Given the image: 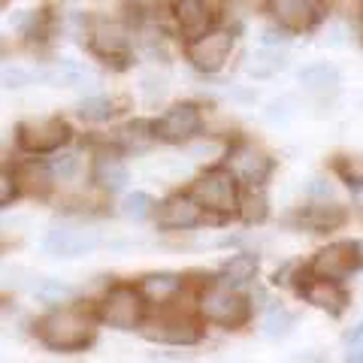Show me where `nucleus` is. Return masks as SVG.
Here are the masks:
<instances>
[{
  "label": "nucleus",
  "mask_w": 363,
  "mask_h": 363,
  "mask_svg": "<svg viewBox=\"0 0 363 363\" xmlns=\"http://www.w3.org/2000/svg\"><path fill=\"white\" fill-rule=\"evenodd\" d=\"M49 167H52V173H55V179H58V182H70L79 173V157L73 152H64L61 149V152L52 155Z\"/></svg>",
  "instance_id": "473e14b6"
},
{
  "label": "nucleus",
  "mask_w": 363,
  "mask_h": 363,
  "mask_svg": "<svg viewBox=\"0 0 363 363\" xmlns=\"http://www.w3.org/2000/svg\"><path fill=\"white\" fill-rule=\"evenodd\" d=\"M169 306H161V312L155 318H145L143 324V336L152 342H164V345H176V348H191L203 339V318L197 315H185V312H167Z\"/></svg>",
  "instance_id": "1a4fd4ad"
},
{
  "label": "nucleus",
  "mask_w": 363,
  "mask_h": 363,
  "mask_svg": "<svg viewBox=\"0 0 363 363\" xmlns=\"http://www.w3.org/2000/svg\"><path fill=\"white\" fill-rule=\"evenodd\" d=\"M73 140V128L64 116H33L16 124V145L28 157H49Z\"/></svg>",
  "instance_id": "423d86ee"
},
{
  "label": "nucleus",
  "mask_w": 363,
  "mask_h": 363,
  "mask_svg": "<svg viewBox=\"0 0 363 363\" xmlns=\"http://www.w3.org/2000/svg\"><path fill=\"white\" fill-rule=\"evenodd\" d=\"M297 82L303 91H312V94H327V91H336L342 85V73L339 67L327 64V61H315V64H306L297 70Z\"/></svg>",
  "instance_id": "4be33fe9"
},
{
  "label": "nucleus",
  "mask_w": 363,
  "mask_h": 363,
  "mask_svg": "<svg viewBox=\"0 0 363 363\" xmlns=\"http://www.w3.org/2000/svg\"><path fill=\"white\" fill-rule=\"evenodd\" d=\"M209 215L203 203L194 197V191H173L155 209V227L161 233H191L206 221Z\"/></svg>",
  "instance_id": "9b49d317"
},
{
  "label": "nucleus",
  "mask_w": 363,
  "mask_h": 363,
  "mask_svg": "<svg viewBox=\"0 0 363 363\" xmlns=\"http://www.w3.org/2000/svg\"><path fill=\"white\" fill-rule=\"evenodd\" d=\"M240 218L245 224H264L269 218V194H267V185H248L242 188V197H240Z\"/></svg>",
  "instance_id": "a878e982"
},
{
  "label": "nucleus",
  "mask_w": 363,
  "mask_h": 363,
  "mask_svg": "<svg viewBox=\"0 0 363 363\" xmlns=\"http://www.w3.org/2000/svg\"><path fill=\"white\" fill-rule=\"evenodd\" d=\"M221 164L230 167V173L242 182V188H248V185H267L269 176H272V169H276L272 155L260 143L248 140V136H236L233 143H227V152H224Z\"/></svg>",
  "instance_id": "6e6552de"
},
{
  "label": "nucleus",
  "mask_w": 363,
  "mask_h": 363,
  "mask_svg": "<svg viewBox=\"0 0 363 363\" xmlns=\"http://www.w3.org/2000/svg\"><path fill=\"white\" fill-rule=\"evenodd\" d=\"M257 272H260V257L255 252H233L221 260L218 279H224L227 285L242 288V285H252L257 279Z\"/></svg>",
  "instance_id": "412c9836"
},
{
  "label": "nucleus",
  "mask_w": 363,
  "mask_h": 363,
  "mask_svg": "<svg viewBox=\"0 0 363 363\" xmlns=\"http://www.w3.org/2000/svg\"><path fill=\"white\" fill-rule=\"evenodd\" d=\"M203 124H206L203 106L194 104V100H182V104H173L155 118V133H157V143L191 145L203 136Z\"/></svg>",
  "instance_id": "9d476101"
},
{
  "label": "nucleus",
  "mask_w": 363,
  "mask_h": 363,
  "mask_svg": "<svg viewBox=\"0 0 363 363\" xmlns=\"http://www.w3.org/2000/svg\"><path fill=\"white\" fill-rule=\"evenodd\" d=\"M197 315L203 324L218 327V330H240L252 318V300L224 279H212L197 288Z\"/></svg>",
  "instance_id": "f03ea898"
},
{
  "label": "nucleus",
  "mask_w": 363,
  "mask_h": 363,
  "mask_svg": "<svg viewBox=\"0 0 363 363\" xmlns=\"http://www.w3.org/2000/svg\"><path fill=\"white\" fill-rule=\"evenodd\" d=\"M306 194H309L312 200H330V197H333V185H330V179H324V176L309 179V185H306Z\"/></svg>",
  "instance_id": "58836bf2"
},
{
  "label": "nucleus",
  "mask_w": 363,
  "mask_h": 363,
  "mask_svg": "<svg viewBox=\"0 0 363 363\" xmlns=\"http://www.w3.org/2000/svg\"><path fill=\"white\" fill-rule=\"evenodd\" d=\"M333 169L351 191L363 188V155H339L333 161Z\"/></svg>",
  "instance_id": "2f4dec72"
},
{
  "label": "nucleus",
  "mask_w": 363,
  "mask_h": 363,
  "mask_svg": "<svg viewBox=\"0 0 363 363\" xmlns=\"http://www.w3.org/2000/svg\"><path fill=\"white\" fill-rule=\"evenodd\" d=\"M100 245V236L79 224H52L43 236V252L58 260L85 257Z\"/></svg>",
  "instance_id": "ddd939ff"
},
{
  "label": "nucleus",
  "mask_w": 363,
  "mask_h": 363,
  "mask_svg": "<svg viewBox=\"0 0 363 363\" xmlns=\"http://www.w3.org/2000/svg\"><path fill=\"white\" fill-rule=\"evenodd\" d=\"M155 143H157L155 121H145V118H133L116 133V145L121 152H145Z\"/></svg>",
  "instance_id": "393cba45"
},
{
  "label": "nucleus",
  "mask_w": 363,
  "mask_h": 363,
  "mask_svg": "<svg viewBox=\"0 0 363 363\" xmlns=\"http://www.w3.org/2000/svg\"><path fill=\"white\" fill-rule=\"evenodd\" d=\"M264 118L269 124H288L294 118V109H291L288 100H272V104H267V109H264Z\"/></svg>",
  "instance_id": "4c0bfd02"
},
{
  "label": "nucleus",
  "mask_w": 363,
  "mask_h": 363,
  "mask_svg": "<svg viewBox=\"0 0 363 363\" xmlns=\"http://www.w3.org/2000/svg\"><path fill=\"white\" fill-rule=\"evenodd\" d=\"M297 294H300V300L306 306H312V309H318V312H327L333 318H339L351 306V297H348V291H345L342 281L324 279V276H312L309 269H306V276H300Z\"/></svg>",
  "instance_id": "4468645a"
},
{
  "label": "nucleus",
  "mask_w": 363,
  "mask_h": 363,
  "mask_svg": "<svg viewBox=\"0 0 363 363\" xmlns=\"http://www.w3.org/2000/svg\"><path fill=\"white\" fill-rule=\"evenodd\" d=\"M88 179H91V188H97L100 194H106V197L124 191V185L130 182V169H128V164H124L118 145L100 149L94 157H91Z\"/></svg>",
  "instance_id": "f3484780"
},
{
  "label": "nucleus",
  "mask_w": 363,
  "mask_h": 363,
  "mask_svg": "<svg viewBox=\"0 0 363 363\" xmlns=\"http://www.w3.org/2000/svg\"><path fill=\"white\" fill-rule=\"evenodd\" d=\"M288 70V52L276 49V45H260V49L248 52L242 61V73L248 79H257V82H267V79L279 76Z\"/></svg>",
  "instance_id": "aec40b11"
},
{
  "label": "nucleus",
  "mask_w": 363,
  "mask_h": 363,
  "mask_svg": "<svg viewBox=\"0 0 363 363\" xmlns=\"http://www.w3.org/2000/svg\"><path fill=\"white\" fill-rule=\"evenodd\" d=\"M348 33H351V28L345 25V21H333V25H327L324 37H321V45H330V49H342V45L348 43Z\"/></svg>",
  "instance_id": "c9c22d12"
},
{
  "label": "nucleus",
  "mask_w": 363,
  "mask_h": 363,
  "mask_svg": "<svg viewBox=\"0 0 363 363\" xmlns=\"http://www.w3.org/2000/svg\"><path fill=\"white\" fill-rule=\"evenodd\" d=\"M348 221V209L339 206L336 200H312L309 206L297 212V224L306 227L309 233H333Z\"/></svg>",
  "instance_id": "a211bd4d"
},
{
  "label": "nucleus",
  "mask_w": 363,
  "mask_h": 363,
  "mask_svg": "<svg viewBox=\"0 0 363 363\" xmlns=\"http://www.w3.org/2000/svg\"><path fill=\"white\" fill-rule=\"evenodd\" d=\"M30 291H33V297H37L40 303H45V306H61V303H70L76 297V288L70 285V281L55 279V276H45V279L37 276V285H33Z\"/></svg>",
  "instance_id": "c85d7f7f"
},
{
  "label": "nucleus",
  "mask_w": 363,
  "mask_h": 363,
  "mask_svg": "<svg viewBox=\"0 0 363 363\" xmlns=\"http://www.w3.org/2000/svg\"><path fill=\"white\" fill-rule=\"evenodd\" d=\"M140 94H143V100L145 104H157L164 94H167V79L164 76H157V73H143L140 76Z\"/></svg>",
  "instance_id": "72a5a7b5"
},
{
  "label": "nucleus",
  "mask_w": 363,
  "mask_h": 363,
  "mask_svg": "<svg viewBox=\"0 0 363 363\" xmlns=\"http://www.w3.org/2000/svg\"><path fill=\"white\" fill-rule=\"evenodd\" d=\"M21 194V182L16 176V169L4 167V176H0V206L9 209L16 203V197Z\"/></svg>",
  "instance_id": "f704fd0d"
},
{
  "label": "nucleus",
  "mask_w": 363,
  "mask_h": 363,
  "mask_svg": "<svg viewBox=\"0 0 363 363\" xmlns=\"http://www.w3.org/2000/svg\"><path fill=\"white\" fill-rule=\"evenodd\" d=\"M360 109H363V94H360Z\"/></svg>",
  "instance_id": "37998d69"
},
{
  "label": "nucleus",
  "mask_w": 363,
  "mask_h": 363,
  "mask_svg": "<svg viewBox=\"0 0 363 363\" xmlns=\"http://www.w3.org/2000/svg\"><path fill=\"white\" fill-rule=\"evenodd\" d=\"M136 285L145 294L149 306L161 309V306H173L179 300V294L185 291V276L173 272V269H157V272H145Z\"/></svg>",
  "instance_id": "6ab92c4d"
},
{
  "label": "nucleus",
  "mask_w": 363,
  "mask_h": 363,
  "mask_svg": "<svg viewBox=\"0 0 363 363\" xmlns=\"http://www.w3.org/2000/svg\"><path fill=\"white\" fill-rule=\"evenodd\" d=\"M40 79H49V73L33 70V67H21V64H4V88H9V91L37 85Z\"/></svg>",
  "instance_id": "7c9ffc66"
},
{
  "label": "nucleus",
  "mask_w": 363,
  "mask_h": 363,
  "mask_svg": "<svg viewBox=\"0 0 363 363\" xmlns=\"http://www.w3.org/2000/svg\"><path fill=\"white\" fill-rule=\"evenodd\" d=\"M260 45H276V49H288L291 45V30H285L281 25L272 21V28L260 30Z\"/></svg>",
  "instance_id": "e433bc0d"
},
{
  "label": "nucleus",
  "mask_w": 363,
  "mask_h": 363,
  "mask_svg": "<svg viewBox=\"0 0 363 363\" xmlns=\"http://www.w3.org/2000/svg\"><path fill=\"white\" fill-rule=\"evenodd\" d=\"M52 79L64 88H76V91H94L100 85V76L97 70H91L88 64L82 61H73V58H61L55 64V73Z\"/></svg>",
  "instance_id": "b1692460"
},
{
  "label": "nucleus",
  "mask_w": 363,
  "mask_h": 363,
  "mask_svg": "<svg viewBox=\"0 0 363 363\" xmlns=\"http://www.w3.org/2000/svg\"><path fill=\"white\" fill-rule=\"evenodd\" d=\"M294 327H297V315L288 312L285 306L272 303L264 315V321H260V336L269 339V342H279V339H288L294 333Z\"/></svg>",
  "instance_id": "bb28decb"
},
{
  "label": "nucleus",
  "mask_w": 363,
  "mask_h": 363,
  "mask_svg": "<svg viewBox=\"0 0 363 363\" xmlns=\"http://www.w3.org/2000/svg\"><path fill=\"white\" fill-rule=\"evenodd\" d=\"M94 309L100 324L109 327V330L133 333L143 330L145 318H149V300H145V294L136 281H112Z\"/></svg>",
  "instance_id": "7ed1b4c3"
},
{
  "label": "nucleus",
  "mask_w": 363,
  "mask_h": 363,
  "mask_svg": "<svg viewBox=\"0 0 363 363\" xmlns=\"http://www.w3.org/2000/svg\"><path fill=\"white\" fill-rule=\"evenodd\" d=\"M16 176L21 182V194H30V197H49L52 188L58 185V179H55L52 167L49 164H40V161H25L13 167Z\"/></svg>",
  "instance_id": "5701e85b"
},
{
  "label": "nucleus",
  "mask_w": 363,
  "mask_h": 363,
  "mask_svg": "<svg viewBox=\"0 0 363 363\" xmlns=\"http://www.w3.org/2000/svg\"><path fill=\"white\" fill-rule=\"evenodd\" d=\"M345 342H348L351 348H363V321L354 324V327H351V330L345 333Z\"/></svg>",
  "instance_id": "ea45409f"
},
{
  "label": "nucleus",
  "mask_w": 363,
  "mask_h": 363,
  "mask_svg": "<svg viewBox=\"0 0 363 363\" xmlns=\"http://www.w3.org/2000/svg\"><path fill=\"white\" fill-rule=\"evenodd\" d=\"M76 116L82 121H91V124H104V121H112L118 116V104L112 97H104V94H88L76 104Z\"/></svg>",
  "instance_id": "cd10ccee"
},
{
  "label": "nucleus",
  "mask_w": 363,
  "mask_h": 363,
  "mask_svg": "<svg viewBox=\"0 0 363 363\" xmlns=\"http://www.w3.org/2000/svg\"><path fill=\"white\" fill-rule=\"evenodd\" d=\"M155 209H157V203L152 194H145V191H130V194L121 200V215L128 221H149V218H155Z\"/></svg>",
  "instance_id": "c756f323"
},
{
  "label": "nucleus",
  "mask_w": 363,
  "mask_h": 363,
  "mask_svg": "<svg viewBox=\"0 0 363 363\" xmlns=\"http://www.w3.org/2000/svg\"><path fill=\"white\" fill-rule=\"evenodd\" d=\"M363 267V242L357 240H336L321 245L318 252L309 257L306 269L312 276H324V279H336L345 281L351 272H357Z\"/></svg>",
  "instance_id": "f8f14e48"
},
{
  "label": "nucleus",
  "mask_w": 363,
  "mask_h": 363,
  "mask_svg": "<svg viewBox=\"0 0 363 363\" xmlns=\"http://www.w3.org/2000/svg\"><path fill=\"white\" fill-rule=\"evenodd\" d=\"M233 49H236V33L230 28H218V25L197 40L182 43L185 61L203 76H218L224 67L230 64Z\"/></svg>",
  "instance_id": "0eeeda50"
},
{
  "label": "nucleus",
  "mask_w": 363,
  "mask_h": 363,
  "mask_svg": "<svg viewBox=\"0 0 363 363\" xmlns=\"http://www.w3.org/2000/svg\"><path fill=\"white\" fill-rule=\"evenodd\" d=\"M269 18L291 33H309L324 21L321 0H267Z\"/></svg>",
  "instance_id": "dca6fc26"
},
{
  "label": "nucleus",
  "mask_w": 363,
  "mask_h": 363,
  "mask_svg": "<svg viewBox=\"0 0 363 363\" xmlns=\"http://www.w3.org/2000/svg\"><path fill=\"white\" fill-rule=\"evenodd\" d=\"M169 18H173V30L182 43L197 40L218 25V13L209 0H173Z\"/></svg>",
  "instance_id": "2eb2a0df"
},
{
  "label": "nucleus",
  "mask_w": 363,
  "mask_h": 363,
  "mask_svg": "<svg viewBox=\"0 0 363 363\" xmlns=\"http://www.w3.org/2000/svg\"><path fill=\"white\" fill-rule=\"evenodd\" d=\"M191 191H194V197L203 203L206 215H215V218H230V215L240 212L242 182L230 173V167L227 164L206 167L194 179Z\"/></svg>",
  "instance_id": "39448f33"
},
{
  "label": "nucleus",
  "mask_w": 363,
  "mask_h": 363,
  "mask_svg": "<svg viewBox=\"0 0 363 363\" xmlns=\"http://www.w3.org/2000/svg\"><path fill=\"white\" fill-rule=\"evenodd\" d=\"M240 4H260V0H240ZM264 4H267V0H264Z\"/></svg>",
  "instance_id": "79ce46f5"
},
{
  "label": "nucleus",
  "mask_w": 363,
  "mask_h": 363,
  "mask_svg": "<svg viewBox=\"0 0 363 363\" xmlns=\"http://www.w3.org/2000/svg\"><path fill=\"white\" fill-rule=\"evenodd\" d=\"M345 360H351V363H363V348H351L348 354H345Z\"/></svg>",
  "instance_id": "a19ab883"
},
{
  "label": "nucleus",
  "mask_w": 363,
  "mask_h": 363,
  "mask_svg": "<svg viewBox=\"0 0 363 363\" xmlns=\"http://www.w3.org/2000/svg\"><path fill=\"white\" fill-rule=\"evenodd\" d=\"M85 45L97 61L124 67L133 55V25L118 16H94L88 21Z\"/></svg>",
  "instance_id": "20e7f679"
},
{
  "label": "nucleus",
  "mask_w": 363,
  "mask_h": 363,
  "mask_svg": "<svg viewBox=\"0 0 363 363\" xmlns=\"http://www.w3.org/2000/svg\"><path fill=\"white\" fill-rule=\"evenodd\" d=\"M97 324V309H85L79 303H61L52 306L33 324V333H37V342L43 348L58 351V354H79V351L94 345Z\"/></svg>",
  "instance_id": "f257e3e1"
}]
</instances>
